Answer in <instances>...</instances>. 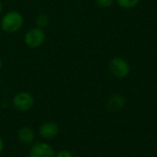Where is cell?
I'll use <instances>...</instances> for the list:
<instances>
[{
  "instance_id": "obj_5",
  "label": "cell",
  "mask_w": 157,
  "mask_h": 157,
  "mask_svg": "<svg viewBox=\"0 0 157 157\" xmlns=\"http://www.w3.org/2000/svg\"><path fill=\"white\" fill-rule=\"evenodd\" d=\"M29 157H55L54 149L46 143H37L31 145L29 153Z\"/></svg>"
},
{
  "instance_id": "obj_13",
  "label": "cell",
  "mask_w": 157,
  "mask_h": 157,
  "mask_svg": "<svg viewBox=\"0 0 157 157\" xmlns=\"http://www.w3.org/2000/svg\"><path fill=\"white\" fill-rule=\"evenodd\" d=\"M3 150H4V141H3V139L0 137V154L3 152Z\"/></svg>"
},
{
  "instance_id": "obj_12",
  "label": "cell",
  "mask_w": 157,
  "mask_h": 157,
  "mask_svg": "<svg viewBox=\"0 0 157 157\" xmlns=\"http://www.w3.org/2000/svg\"><path fill=\"white\" fill-rule=\"evenodd\" d=\"M55 157H74V155L69 150H61L55 153Z\"/></svg>"
},
{
  "instance_id": "obj_6",
  "label": "cell",
  "mask_w": 157,
  "mask_h": 157,
  "mask_svg": "<svg viewBox=\"0 0 157 157\" xmlns=\"http://www.w3.org/2000/svg\"><path fill=\"white\" fill-rule=\"evenodd\" d=\"M59 126L53 121H45L39 128L40 135L46 140H51L55 138L59 134Z\"/></svg>"
},
{
  "instance_id": "obj_10",
  "label": "cell",
  "mask_w": 157,
  "mask_h": 157,
  "mask_svg": "<svg viewBox=\"0 0 157 157\" xmlns=\"http://www.w3.org/2000/svg\"><path fill=\"white\" fill-rule=\"evenodd\" d=\"M49 22H50V19H49V17L46 14H40L35 18L36 27L40 28V29L46 28L49 25Z\"/></svg>"
},
{
  "instance_id": "obj_1",
  "label": "cell",
  "mask_w": 157,
  "mask_h": 157,
  "mask_svg": "<svg viewBox=\"0 0 157 157\" xmlns=\"http://www.w3.org/2000/svg\"><path fill=\"white\" fill-rule=\"evenodd\" d=\"M24 25V17L18 11L11 10L6 12L0 20L2 31L7 34H13L21 29Z\"/></svg>"
},
{
  "instance_id": "obj_8",
  "label": "cell",
  "mask_w": 157,
  "mask_h": 157,
  "mask_svg": "<svg viewBox=\"0 0 157 157\" xmlns=\"http://www.w3.org/2000/svg\"><path fill=\"white\" fill-rule=\"evenodd\" d=\"M17 139L24 145H32L35 141V133L29 127H22L17 132Z\"/></svg>"
},
{
  "instance_id": "obj_4",
  "label": "cell",
  "mask_w": 157,
  "mask_h": 157,
  "mask_svg": "<svg viewBox=\"0 0 157 157\" xmlns=\"http://www.w3.org/2000/svg\"><path fill=\"white\" fill-rule=\"evenodd\" d=\"M34 103H35L34 97L27 91L18 92L12 98V104L14 108L17 110L22 112L31 109L32 107L34 106Z\"/></svg>"
},
{
  "instance_id": "obj_14",
  "label": "cell",
  "mask_w": 157,
  "mask_h": 157,
  "mask_svg": "<svg viewBox=\"0 0 157 157\" xmlns=\"http://www.w3.org/2000/svg\"><path fill=\"white\" fill-rule=\"evenodd\" d=\"M2 11H3V4H2V2L0 1V15H1Z\"/></svg>"
},
{
  "instance_id": "obj_11",
  "label": "cell",
  "mask_w": 157,
  "mask_h": 157,
  "mask_svg": "<svg viewBox=\"0 0 157 157\" xmlns=\"http://www.w3.org/2000/svg\"><path fill=\"white\" fill-rule=\"evenodd\" d=\"M115 0H95L96 5L100 8H109L114 4Z\"/></svg>"
},
{
  "instance_id": "obj_15",
  "label": "cell",
  "mask_w": 157,
  "mask_h": 157,
  "mask_svg": "<svg viewBox=\"0 0 157 157\" xmlns=\"http://www.w3.org/2000/svg\"><path fill=\"white\" fill-rule=\"evenodd\" d=\"M2 65H3V63H2V60H1V58H0V70H1V68H2Z\"/></svg>"
},
{
  "instance_id": "obj_7",
  "label": "cell",
  "mask_w": 157,
  "mask_h": 157,
  "mask_svg": "<svg viewBox=\"0 0 157 157\" xmlns=\"http://www.w3.org/2000/svg\"><path fill=\"white\" fill-rule=\"evenodd\" d=\"M106 106L107 109L110 111H120L126 106V99L123 96L116 94L108 99Z\"/></svg>"
},
{
  "instance_id": "obj_9",
  "label": "cell",
  "mask_w": 157,
  "mask_h": 157,
  "mask_svg": "<svg viewBox=\"0 0 157 157\" xmlns=\"http://www.w3.org/2000/svg\"><path fill=\"white\" fill-rule=\"evenodd\" d=\"M116 4L122 9H133L141 2V0H115Z\"/></svg>"
},
{
  "instance_id": "obj_2",
  "label": "cell",
  "mask_w": 157,
  "mask_h": 157,
  "mask_svg": "<svg viewBox=\"0 0 157 157\" xmlns=\"http://www.w3.org/2000/svg\"><path fill=\"white\" fill-rule=\"evenodd\" d=\"M109 70L113 76L117 78H125L131 74V65L126 59L118 56L110 60Z\"/></svg>"
},
{
  "instance_id": "obj_3",
  "label": "cell",
  "mask_w": 157,
  "mask_h": 157,
  "mask_svg": "<svg viewBox=\"0 0 157 157\" xmlns=\"http://www.w3.org/2000/svg\"><path fill=\"white\" fill-rule=\"evenodd\" d=\"M45 32L43 29L35 27L28 30L24 35V42L30 49L40 48L45 40Z\"/></svg>"
}]
</instances>
